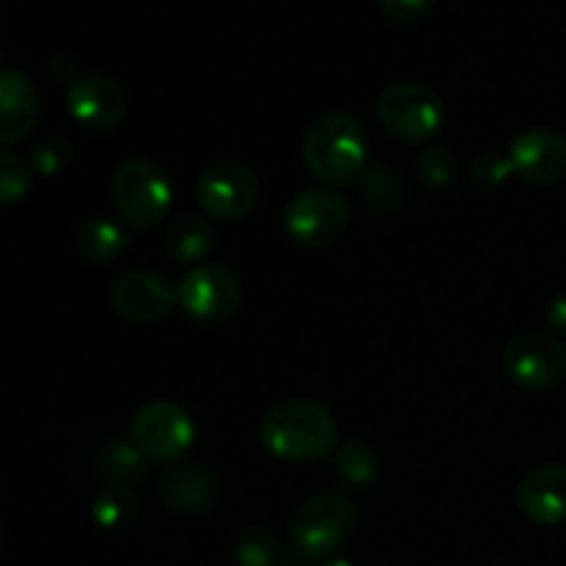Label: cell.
<instances>
[{"mask_svg":"<svg viewBox=\"0 0 566 566\" xmlns=\"http://www.w3.org/2000/svg\"><path fill=\"white\" fill-rule=\"evenodd\" d=\"M213 241V227L205 219H199V216L186 213L169 221L164 235V249L175 263L197 265L208 258Z\"/></svg>","mask_w":566,"mask_h":566,"instance_id":"obj_18","label":"cell"},{"mask_svg":"<svg viewBox=\"0 0 566 566\" xmlns=\"http://www.w3.org/2000/svg\"><path fill=\"white\" fill-rule=\"evenodd\" d=\"M260 197V182L249 166L216 164L199 175L197 202L210 219L238 221L252 213Z\"/></svg>","mask_w":566,"mask_h":566,"instance_id":"obj_10","label":"cell"},{"mask_svg":"<svg viewBox=\"0 0 566 566\" xmlns=\"http://www.w3.org/2000/svg\"><path fill=\"white\" fill-rule=\"evenodd\" d=\"M0 545H3V528H0Z\"/></svg>","mask_w":566,"mask_h":566,"instance_id":"obj_31","label":"cell"},{"mask_svg":"<svg viewBox=\"0 0 566 566\" xmlns=\"http://www.w3.org/2000/svg\"><path fill=\"white\" fill-rule=\"evenodd\" d=\"M66 108L72 119L86 130L108 133L125 119L127 97L116 81L105 75H83L66 92Z\"/></svg>","mask_w":566,"mask_h":566,"instance_id":"obj_13","label":"cell"},{"mask_svg":"<svg viewBox=\"0 0 566 566\" xmlns=\"http://www.w3.org/2000/svg\"><path fill=\"white\" fill-rule=\"evenodd\" d=\"M72 158H75V147H72V142H66V138L61 136L44 138V142L36 144V149H33L31 169L33 175L39 177H55L72 164Z\"/></svg>","mask_w":566,"mask_h":566,"instance_id":"obj_25","label":"cell"},{"mask_svg":"<svg viewBox=\"0 0 566 566\" xmlns=\"http://www.w3.org/2000/svg\"><path fill=\"white\" fill-rule=\"evenodd\" d=\"M238 566H287L280 536L269 528H247L235 542Z\"/></svg>","mask_w":566,"mask_h":566,"instance_id":"obj_21","label":"cell"},{"mask_svg":"<svg viewBox=\"0 0 566 566\" xmlns=\"http://www.w3.org/2000/svg\"><path fill=\"white\" fill-rule=\"evenodd\" d=\"M92 517L97 528L108 531V534H119L136 525L138 520V501L127 486L116 484L99 492V497L92 506Z\"/></svg>","mask_w":566,"mask_h":566,"instance_id":"obj_20","label":"cell"},{"mask_svg":"<svg viewBox=\"0 0 566 566\" xmlns=\"http://www.w3.org/2000/svg\"><path fill=\"white\" fill-rule=\"evenodd\" d=\"M310 175L326 186H352L370 166V136L352 114H326L310 125L302 142Z\"/></svg>","mask_w":566,"mask_h":566,"instance_id":"obj_1","label":"cell"},{"mask_svg":"<svg viewBox=\"0 0 566 566\" xmlns=\"http://www.w3.org/2000/svg\"><path fill=\"white\" fill-rule=\"evenodd\" d=\"M381 127L407 144H423L440 133L446 108L434 88L426 83L401 81L381 92L376 105Z\"/></svg>","mask_w":566,"mask_h":566,"instance_id":"obj_5","label":"cell"},{"mask_svg":"<svg viewBox=\"0 0 566 566\" xmlns=\"http://www.w3.org/2000/svg\"><path fill=\"white\" fill-rule=\"evenodd\" d=\"M175 199L169 175L149 158H130L114 175V205L130 230H149L166 219Z\"/></svg>","mask_w":566,"mask_h":566,"instance_id":"obj_3","label":"cell"},{"mask_svg":"<svg viewBox=\"0 0 566 566\" xmlns=\"http://www.w3.org/2000/svg\"><path fill=\"white\" fill-rule=\"evenodd\" d=\"M501 365L520 390H551L566 376V346L551 332H523L509 343Z\"/></svg>","mask_w":566,"mask_h":566,"instance_id":"obj_6","label":"cell"},{"mask_svg":"<svg viewBox=\"0 0 566 566\" xmlns=\"http://www.w3.org/2000/svg\"><path fill=\"white\" fill-rule=\"evenodd\" d=\"M359 188H363L365 202L381 216L398 213L409 202V186L403 182V177H398V171L381 164L368 166V171L359 180Z\"/></svg>","mask_w":566,"mask_h":566,"instance_id":"obj_19","label":"cell"},{"mask_svg":"<svg viewBox=\"0 0 566 566\" xmlns=\"http://www.w3.org/2000/svg\"><path fill=\"white\" fill-rule=\"evenodd\" d=\"M514 175L531 186H556L566 180V138L547 127L520 133L509 149Z\"/></svg>","mask_w":566,"mask_h":566,"instance_id":"obj_12","label":"cell"},{"mask_svg":"<svg viewBox=\"0 0 566 566\" xmlns=\"http://www.w3.org/2000/svg\"><path fill=\"white\" fill-rule=\"evenodd\" d=\"M166 506L180 514H208L219 501V481L202 464L180 462L164 475Z\"/></svg>","mask_w":566,"mask_h":566,"instance_id":"obj_15","label":"cell"},{"mask_svg":"<svg viewBox=\"0 0 566 566\" xmlns=\"http://www.w3.org/2000/svg\"><path fill=\"white\" fill-rule=\"evenodd\" d=\"M354 528V509L337 492L307 497L291 517L293 551L304 562H321L340 551Z\"/></svg>","mask_w":566,"mask_h":566,"instance_id":"obj_4","label":"cell"},{"mask_svg":"<svg viewBox=\"0 0 566 566\" xmlns=\"http://www.w3.org/2000/svg\"><path fill=\"white\" fill-rule=\"evenodd\" d=\"M39 97L22 72H0V144H17L33 130Z\"/></svg>","mask_w":566,"mask_h":566,"instance_id":"obj_16","label":"cell"},{"mask_svg":"<svg viewBox=\"0 0 566 566\" xmlns=\"http://www.w3.org/2000/svg\"><path fill=\"white\" fill-rule=\"evenodd\" d=\"M547 324H551L553 332L566 337V296L553 298L551 307H547Z\"/></svg>","mask_w":566,"mask_h":566,"instance_id":"obj_29","label":"cell"},{"mask_svg":"<svg viewBox=\"0 0 566 566\" xmlns=\"http://www.w3.org/2000/svg\"><path fill=\"white\" fill-rule=\"evenodd\" d=\"M282 224L298 247L324 249L346 232L348 202L332 188H307L291 199Z\"/></svg>","mask_w":566,"mask_h":566,"instance_id":"obj_7","label":"cell"},{"mask_svg":"<svg viewBox=\"0 0 566 566\" xmlns=\"http://www.w3.org/2000/svg\"><path fill=\"white\" fill-rule=\"evenodd\" d=\"M321 566H357V564L346 562V558H329V562H324Z\"/></svg>","mask_w":566,"mask_h":566,"instance_id":"obj_30","label":"cell"},{"mask_svg":"<svg viewBox=\"0 0 566 566\" xmlns=\"http://www.w3.org/2000/svg\"><path fill=\"white\" fill-rule=\"evenodd\" d=\"M265 451L285 462H315L335 451L337 423L329 409L307 398L276 403L260 423Z\"/></svg>","mask_w":566,"mask_h":566,"instance_id":"obj_2","label":"cell"},{"mask_svg":"<svg viewBox=\"0 0 566 566\" xmlns=\"http://www.w3.org/2000/svg\"><path fill=\"white\" fill-rule=\"evenodd\" d=\"M243 282L227 265H197L177 285V304L199 324H221L241 307Z\"/></svg>","mask_w":566,"mask_h":566,"instance_id":"obj_8","label":"cell"},{"mask_svg":"<svg viewBox=\"0 0 566 566\" xmlns=\"http://www.w3.org/2000/svg\"><path fill=\"white\" fill-rule=\"evenodd\" d=\"M177 302V291L153 271H125L111 285V304L116 313L133 324H153L164 318Z\"/></svg>","mask_w":566,"mask_h":566,"instance_id":"obj_11","label":"cell"},{"mask_svg":"<svg viewBox=\"0 0 566 566\" xmlns=\"http://www.w3.org/2000/svg\"><path fill=\"white\" fill-rule=\"evenodd\" d=\"M415 166H418L420 180L429 188H437V191H446L457 182L459 160L448 147H426L415 160Z\"/></svg>","mask_w":566,"mask_h":566,"instance_id":"obj_23","label":"cell"},{"mask_svg":"<svg viewBox=\"0 0 566 566\" xmlns=\"http://www.w3.org/2000/svg\"><path fill=\"white\" fill-rule=\"evenodd\" d=\"M130 247V232L127 224H119L105 216L86 219L75 232V249L86 263H108L119 258Z\"/></svg>","mask_w":566,"mask_h":566,"instance_id":"obj_17","label":"cell"},{"mask_svg":"<svg viewBox=\"0 0 566 566\" xmlns=\"http://www.w3.org/2000/svg\"><path fill=\"white\" fill-rule=\"evenodd\" d=\"M517 506L531 523L542 528L566 523V468L545 464L531 470L517 490Z\"/></svg>","mask_w":566,"mask_h":566,"instance_id":"obj_14","label":"cell"},{"mask_svg":"<svg viewBox=\"0 0 566 566\" xmlns=\"http://www.w3.org/2000/svg\"><path fill=\"white\" fill-rule=\"evenodd\" d=\"M142 453H138L136 446H125V442H116V446L108 448L105 453V470H108L114 479H130L142 470Z\"/></svg>","mask_w":566,"mask_h":566,"instance_id":"obj_28","label":"cell"},{"mask_svg":"<svg viewBox=\"0 0 566 566\" xmlns=\"http://www.w3.org/2000/svg\"><path fill=\"white\" fill-rule=\"evenodd\" d=\"M512 175H514L512 160L495 153L475 158L473 169H470V180H473V186L479 188V191H497V188H501Z\"/></svg>","mask_w":566,"mask_h":566,"instance_id":"obj_26","label":"cell"},{"mask_svg":"<svg viewBox=\"0 0 566 566\" xmlns=\"http://www.w3.org/2000/svg\"><path fill=\"white\" fill-rule=\"evenodd\" d=\"M335 470L337 475H340L343 484L357 486V490L368 486L370 481L376 479V473H379L374 451L357 440L346 442V446L335 453Z\"/></svg>","mask_w":566,"mask_h":566,"instance_id":"obj_22","label":"cell"},{"mask_svg":"<svg viewBox=\"0 0 566 566\" xmlns=\"http://www.w3.org/2000/svg\"><path fill=\"white\" fill-rule=\"evenodd\" d=\"M437 3H440V0H379L387 20L401 22V25L420 22L423 17H429L431 11H434Z\"/></svg>","mask_w":566,"mask_h":566,"instance_id":"obj_27","label":"cell"},{"mask_svg":"<svg viewBox=\"0 0 566 566\" xmlns=\"http://www.w3.org/2000/svg\"><path fill=\"white\" fill-rule=\"evenodd\" d=\"M33 169L14 153H0V205H14L31 191Z\"/></svg>","mask_w":566,"mask_h":566,"instance_id":"obj_24","label":"cell"},{"mask_svg":"<svg viewBox=\"0 0 566 566\" xmlns=\"http://www.w3.org/2000/svg\"><path fill=\"white\" fill-rule=\"evenodd\" d=\"M197 440L191 415L175 401H153L133 418V446L155 462H175Z\"/></svg>","mask_w":566,"mask_h":566,"instance_id":"obj_9","label":"cell"}]
</instances>
